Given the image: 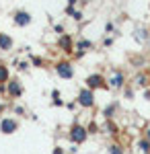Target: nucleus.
I'll list each match as a JSON object with an SVG mask.
<instances>
[{
  "mask_svg": "<svg viewBox=\"0 0 150 154\" xmlns=\"http://www.w3.org/2000/svg\"><path fill=\"white\" fill-rule=\"evenodd\" d=\"M86 138H89V130L82 125V123H78V121H74L72 125H70V130H68V140L72 144H84L86 142Z\"/></svg>",
  "mask_w": 150,
  "mask_h": 154,
  "instance_id": "obj_1",
  "label": "nucleus"
},
{
  "mask_svg": "<svg viewBox=\"0 0 150 154\" xmlns=\"http://www.w3.org/2000/svg\"><path fill=\"white\" fill-rule=\"evenodd\" d=\"M84 86L86 88H91V91H107L109 88V82H107V78H105L101 72H95V74H89L86 76V80H84Z\"/></svg>",
  "mask_w": 150,
  "mask_h": 154,
  "instance_id": "obj_2",
  "label": "nucleus"
},
{
  "mask_svg": "<svg viewBox=\"0 0 150 154\" xmlns=\"http://www.w3.org/2000/svg\"><path fill=\"white\" fill-rule=\"evenodd\" d=\"M76 105H80L82 109H92L95 107V91L91 88H80L78 91V97H76Z\"/></svg>",
  "mask_w": 150,
  "mask_h": 154,
  "instance_id": "obj_3",
  "label": "nucleus"
},
{
  "mask_svg": "<svg viewBox=\"0 0 150 154\" xmlns=\"http://www.w3.org/2000/svg\"><path fill=\"white\" fill-rule=\"evenodd\" d=\"M54 70H56V74H58L62 80H70L74 76V66H72L70 60H60V62H56Z\"/></svg>",
  "mask_w": 150,
  "mask_h": 154,
  "instance_id": "obj_4",
  "label": "nucleus"
},
{
  "mask_svg": "<svg viewBox=\"0 0 150 154\" xmlns=\"http://www.w3.org/2000/svg\"><path fill=\"white\" fill-rule=\"evenodd\" d=\"M6 95H8L11 101L21 99V95H23V82L19 78H8V82H6Z\"/></svg>",
  "mask_w": 150,
  "mask_h": 154,
  "instance_id": "obj_5",
  "label": "nucleus"
},
{
  "mask_svg": "<svg viewBox=\"0 0 150 154\" xmlns=\"http://www.w3.org/2000/svg\"><path fill=\"white\" fill-rule=\"evenodd\" d=\"M0 131L4 136H11L14 131H19V121L12 119V117H2V121H0Z\"/></svg>",
  "mask_w": 150,
  "mask_h": 154,
  "instance_id": "obj_6",
  "label": "nucleus"
},
{
  "mask_svg": "<svg viewBox=\"0 0 150 154\" xmlns=\"http://www.w3.org/2000/svg\"><path fill=\"white\" fill-rule=\"evenodd\" d=\"M58 48H60V51H64L66 56H70V54L74 51V39H72V35H68V33L60 35V39H58Z\"/></svg>",
  "mask_w": 150,
  "mask_h": 154,
  "instance_id": "obj_7",
  "label": "nucleus"
},
{
  "mask_svg": "<svg viewBox=\"0 0 150 154\" xmlns=\"http://www.w3.org/2000/svg\"><path fill=\"white\" fill-rule=\"evenodd\" d=\"M31 21H33V17L27 11H17L12 14V23L17 27H27V25H31Z\"/></svg>",
  "mask_w": 150,
  "mask_h": 154,
  "instance_id": "obj_8",
  "label": "nucleus"
},
{
  "mask_svg": "<svg viewBox=\"0 0 150 154\" xmlns=\"http://www.w3.org/2000/svg\"><path fill=\"white\" fill-rule=\"evenodd\" d=\"M107 82H109V86H113V88H123V86H126V74L121 70H113L111 78H109Z\"/></svg>",
  "mask_w": 150,
  "mask_h": 154,
  "instance_id": "obj_9",
  "label": "nucleus"
},
{
  "mask_svg": "<svg viewBox=\"0 0 150 154\" xmlns=\"http://www.w3.org/2000/svg\"><path fill=\"white\" fill-rule=\"evenodd\" d=\"M12 48H14L12 37L6 35V33H0V49H2V51H11Z\"/></svg>",
  "mask_w": 150,
  "mask_h": 154,
  "instance_id": "obj_10",
  "label": "nucleus"
},
{
  "mask_svg": "<svg viewBox=\"0 0 150 154\" xmlns=\"http://www.w3.org/2000/svg\"><path fill=\"white\" fill-rule=\"evenodd\" d=\"M134 82L138 84V86H148V84H150V78H148V74H146V72H140L138 76L134 78Z\"/></svg>",
  "mask_w": 150,
  "mask_h": 154,
  "instance_id": "obj_11",
  "label": "nucleus"
},
{
  "mask_svg": "<svg viewBox=\"0 0 150 154\" xmlns=\"http://www.w3.org/2000/svg\"><path fill=\"white\" fill-rule=\"evenodd\" d=\"M8 78H11V72H8V66H6V64H0V84L8 82Z\"/></svg>",
  "mask_w": 150,
  "mask_h": 154,
  "instance_id": "obj_12",
  "label": "nucleus"
},
{
  "mask_svg": "<svg viewBox=\"0 0 150 154\" xmlns=\"http://www.w3.org/2000/svg\"><path fill=\"white\" fill-rule=\"evenodd\" d=\"M117 107H119V105H117L115 101H113V103H111V105L107 107V109H105V111H103L105 119H111V117H113V113H115V111H117Z\"/></svg>",
  "mask_w": 150,
  "mask_h": 154,
  "instance_id": "obj_13",
  "label": "nucleus"
},
{
  "mask_svg": "<svg viewBox=\"0 0 150 154\" xmlns=\"http://www.w3.org/2000/svg\"><path fill=\"white\" fill-rule=\"evenodd\" d=\"M92 48V41H89V39H80L78 41V45L74 49H80V51H86V49H91Z\"/></svg>",
  "mask_w": 150,
  "mask_h": 154,
  "instance_id": "obj_14",
  "label": "nucleus"
},
{
  "mask_svg": "<svg viewBox=\"0 0 150 154\" xmlns=\"http://www.w3.org/2000/svg\"><path fill=\"white\" fill-rule=\"evenodd\" d=\"M138 148H140L144 154H150V142L146 140V138H142V140L138 142Z\"/></svg>",
  "mask_w": 150,
  "mask_h": 154,
  "instance_id": "obj_15",
  "label": "nucleus"
},
{
  "mask_svg": "<svg viewBox=\"0 0 150 154\" xmlns=\"http://www.w3.org/2000/svg\"><path fill=\"white\" fill-rule=\"evenodd\" d=\"M31 64H33L35 68H43V66H45L43 58H39V56H31Z\"/></svg>",
  "mask_w": 150,
  "mask_h": 154,
  "instance_id": "obj_16",
  "label": "nucleus"
},
{
  "mask_svg": "<svg viewBox=\"0 0 150 154\" xmlns=\"http://www.w3.org/2000/svg\"><path fill=\"white\" fill-rule=\"evenodd\" d=\"M107 150H109V154H123V148H121L119 144H111Z\"/></svg>",
  "mask_w": 150,
  "mask_h": 154,
  "instance_id": "obj_17",
  "label": "nucleus"
},
{
  "mask_svg": "<svg viewBox=\"0 0 150 154\" xmlns=\"http://www.w3.org/2000/svg\"><path fill=\"white\" fill-rule=\"evenodd\" d=\"M105 128L109 130V134H113V136H115L117 131H119V130H117V125L113 123V121H111V119H107V123H105Z\"/></svg>",
  "mask_w": 150,
  "mask_h": 154,
  "instance_id": "obj_18",
  "label": "nucleus"
},
{
  "mask_svg": "<svg viewBox=\"0 0 150 154\" xmlns=\"http://www.w3.org/2000/svg\"><path fill=\"white\" fill-rule=\"evenodd\" d=\"M14 66H17V70H21V72H25L27 68H29V64L23 62V60H14Z\"/></svg>",
  "mask_w": 150,
  "mask_h": 154,
  "instance_id": "obj_19",
  "label": "nucleus"
},
{
  "mask_svg": "<svg viewBox=\"0 0 150 154\" xmlns=\"http://www.w3.org/2000/svg\"><path fill=\"white\" fill-rule=\"evenodd\" d=\"M12 111H14V115H25V107H21V105H14Z\"/></svg>",
  "mask_w": 150,
  "mask_h": 154,
  "instance_id": "obj_20",
  "label": "nucleus"
},
{
  "mask_svg": "<svg viewBox=\"0 0 150 154\" xmlns=\"http://www.w3.org/2000/svg\"><path fill=\"white\" fill-rule=\"evenodd\" d=\"M72 19H74V21H82V12L80 11H74V12H72Z\"/></svg>",
  "mask_w": 150,
  "mask_h": 154,
  "instance_id": "obj_21",
  "label": "nucleus"
},
{
  "mask_svg": "<svg viewBox=\"0 0 150 154\" xmlns=\"http://www.w3.org/2000/svg\"><path fill=\"white\" fill-rule=\"evenodd\" d=\"M54 31L60 33V35H64V27H62V25H54Z\"/></svg>",
  "mask_w": 150,
  "mask_h": 154,
  "instance_id": "obj_22",
  "label": "nucleus"
},
{
  "mask_svg": "<svg viewBox=\"0 0 150 154\" xmlns=\"http://www.w3.org/2000/svg\"><path fill=\"white\" fill-rule=\"evenodd\" d=\"M103 45H105V48H111V45H113V39H111V37H107V39L103 41Z\"/></svg>",
  "mask_w": 150,
  "mask_h": 154,
  "instance_id": "obj_23",
  "label": "nucleus"
},
{
  "mask_svg": "<svg viewBox=\"0 0 150 154\" xmlns=\"http://www.w3.org/2000/svg\"><path fill=\"white\" fill-rule=\"evenodd\" d=\"M52 154H64V148H62V146H56V148H54V152Z\"/></svg>",
  "mask_w": 150,
  "mask_h": 154,
  "instance_id": "obj_24",
  "label": "nucleus"
},
{
  "mask_svg": "<svg viewBox=\"0 0 150 154\" xmlns=\"http://www.w3.org/2000/svg\"><path fill=\"white\" fill-rule=\"evenodd\" d=\"M54 105H56V107H62V105H66V103H64L62 99H54Z\"/></svg>",
  "mask_w": 150,
  "mask_h": 154,
  "instance_id": "obj_25",
  "label": "nucleus"
},
{
  "mask_svg": "<svg viewBox=\"0 0 150 154\" xmlns=\"http://www.w3.org/2000/svg\"><path fill=\"white\" fill-rule=\"evenodd\" d=\"M105 31H107V33H111V31H113V23H107V25H105Z\"/></svg>",
  "mask_w": 150,
  "mask_h": 154,
  "instance_id": "obj_26",
  "label": "nucleus"
},
{
  "mask_svg": "<svg viewBox=\"0 0 150 154\" xmlns=\"http://www.w3.org/2000/svg\"><path fill=\"white\" fill-rule=\"evenodd\" d=\"M4 111H6V105H4V103L0 101V117H2V113H4Z\"/></svg>",
  "mask_w": 150,
  "mask_h": 154,
  "instance_id": "obj_27",
  "label": "nucleus"
},
{
  "mask_svg": "<svg viewBox=\"0 0 150 154\" xmlns=\"http://www.w3.org/2000/svg\"><path fill=\"white\" fill-rule=\"evenodd\" d=\"M132 95H134V91H132L130 86H126V97H132Z\"/></svg>",
  "mask_w": 150,
  "mask_h": 154,
  "instance_id": "obj_28",
  "label": "nucleus"
},
{
  "mask_svg": "<svg viewBox=\"0 0 150 154\" xmlns=\"http://www.w3.org/2000/svg\"><path fill=\"white\" fill-rule=\"evenodd\" d=\"M144 99H146V101H150V88H146V91H144Z\"/></svg>",
  "mask_w": 150,
  "mask_h": 154,
  "instance_id": "obj_29",
  "label": "nucleus"
},
{
  "mask_svg": "<svg viewBox=\"0 0 150 154\" xmlns=\"http://www.w3.org/2000/svg\"><path fill=\"white\" fill-rule=\"evenodd\" d=\"M76 2H78V0H68V6H74Z\"/></svg>",
  "mask_w": 150,
  "mask_h": 154,
  "instance_id": "obj_30",
  "label": "nucleus"
},
{
  "mask_svg": "<svg viewBox=\"0 0 150 154\" xmlns=\"http://www.w3.org/2000/svg\"><path fill=\"white\" fill-rule=\"evenodd\" d=\"M144 138H146V140L150 142V130H146V136H144Z\"/></svg>",
  "mask_w": 150,
  "mask_h": 154,
  "instance_id": "obj_31",
  "label": "nucleus"
}]
</instances>
